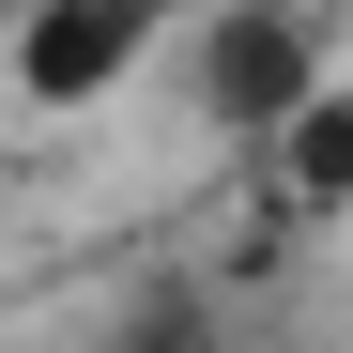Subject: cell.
Here are the masks:
<instances>
[{"mask_svg": "<svg viewBox=\"0 0 353 353\" xmlns=\"http://www.w3.org/2000/svg\"><path fill=\"white\" fill-rule=\"evenodd\" d=\"M0 16H31V0H0Z\"/></svg>", "mask_w": 353, "mask_h": 353, "instance_id": "5b68a950", "label": "cell"}, {"mask_svg": "<svg viewBox=\"0 0 353 353\" xmlns=\"http://www.w3.org/2000/svg\"><path fill=\"white\" fill-rule=\"evenodd\" d=\"M261 215L307 230V215H353V92L323 77L307 108H276L261 123Z\"/></svg>", "mask_w": 353, "mask_h": 353, "instance_id": "3957f363", "label": "cell"}, {"mask_svg": "<svg viewBox=\"0 0 353 353\" xmlns=\"http://www.w3.org/2000/svg\"><path fill=\"white\" fill-rule=\"evenodd\" d=\"M323 92V16L307 0H230V16L200 31V108L230 139H261L276 108H307Z\"/></svg>", "mask_w": 353, "mask_h": 353, "instance_id": "7a4b0ae2", "label": "cell"}, {"mask_svg": "<svg viewBox=\"0 0 353 353\" xmlns=\"http://www.w3.org/2000/svg\"><path fill=\"white\" fill-rule=\"evenodd\" d=\"M169 16H185V0H31V16H16V92L31 108H108L154 62Z\"/></svg>", "mask_w": 353, "mask_h": 353, "instance_id": "6da1fadb", "label": "cell"}, {"mask_svg": "<svg viewBox=\"0 0 353 353\" xmlns=\"http://www.w3.org/2000/svg\"><path fill=\"white\" fill-rule=\"evenodd\" d=\"M92 353H200L185 323H139V338H92Z\"/></svg>", "mask_w": 353, "mask_h": 353, "instance_id": "277c9868", "label": "cell"}]
</instances>
